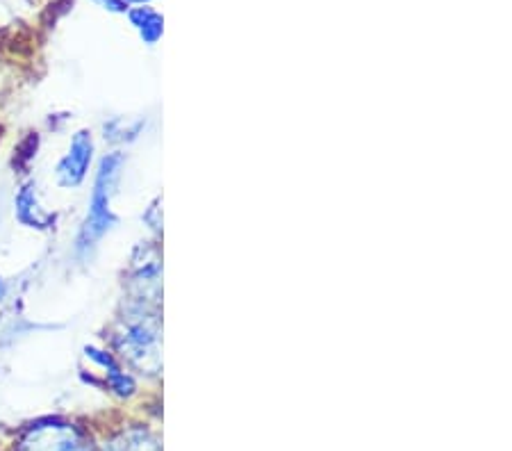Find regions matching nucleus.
<instances>
[{
    "instance_id": "1a4fd4ad",
    "label": "nucleus",
    "mask_w": 512,
    "mask_h": 451,
    "mask_svg": "<svg viewBox=\"0 0 512 451\" xmlns=\"http://www.w3.org/2000/svg\"><path fill=\"white\" fill-rule=\"evenodd\" d=\"M128 3H137V5H142V3H148V0H128Z\"/></svg>"
},
{
    "instance_id": "7ed1b4c3",
    "label": "nucleus",
    "mask_w": 512,
    "mask_h": 451,
    "mask_svg": "<svg viewBox=\"0 0 512 451\" xmlns=\"http://www.w3.org/2000/svg\"><path fill=\"white\" fill-rule=\"evenodd\" d=\"M94 153H96V142L92 130L82 128L78 133L71 135L69 149L62 155L55 164V183L62 187V190H78V187L85 183L89 176V169L94 164Z\"/></svg>"
},
{
    "instance_id": "0eeeda50",
    "label": "nucleus",
    "mask_w": 512,
    "mask_h": 451,
    "mask_svg": "<svg viewBox=\"0 0 512 451\" xmlns=\"http://www.w3.org/2000/svg\"><path fill=\"white\" fill-rule=\"evenodd\" d=\"M98 7H103L107 12H126V0H94Z\"/></svg>"
},
{
    "instance_id": "20e7f679",
    "label": "nucleus",
    "mask_w": 512,
    "mask_h": 451,
    "mask_svg": "<svg viewBox=\"0 0 512 451\" xmlns=\"http://www.w3.org/2000/svg\"><path fill=\"white\" fill-rule=\"evenodd\" d=\"M14 217L21 226L32 228V231H51L55 228V215L41 205L37 183L26 180L14 192Z\"/></svg>"
},
{
    "instance_id": "f257e3e1",
    "label": "nucleus",
    "mask_w": 512,
    "mask_h": 451,
    "mask_svg": "<svg viewBox=\"0 0 512 451\" xmlns=\"http://www.w3.org/2000/svg\"><path fill=\"white\" fill-rule=\"evenodd\" d=\"M160 301L130 297L112 335L117 354L148 374L160 372Z\"/></svg>"
},
{
    "instance_id": "423d86ee",
    "label": "nucleus",
    "mask_w": 512,
    "mask_h": 451,
    "mask_svg": "<svg viewBox=\"0 0 512 451\" xmlns=\"http://www.w3.org/2000/svg\"><path fill=\"white\" fill-rule=\"evenodd\" d=\"M130 23L139 30V35L146 41V44H155L162 35V19L158 12H153L151 7H137V10H130Z\"/></svg>"
},
{
    "instance_id": "f03ea898",
    "label": "nucleus",
    "mask_w": 512,
    "mask_h": 451,
    "mask_svg": "<svg viewBox=\"0 0 512 451\" xmlns=\"http://www.w3.org/2000/svg\"><path fill=\"white\" fill-rule=\"evenodd\" d=\"M123 164H126V158H123V153L119 151L107 153L98 160L92 196H89L87 203V215L82 219L80 231L76 235V246H73L78 258L92 256L103 237L117 226V215H114L112 210V199L114 194H117Z\"/></svg>"
},
{
    "instance_id": "39448f33",
    "label": "nucleus",
    "mask_w": 512,
    "mask_h": 451,
    "mask_svg": "<svg viewBox=\"0 0 512 451\" xmlns=\"http://www.w3.org/2000/svg\"><path fill=\"white\" fill-rule=\"evenodd\" d=\"M85 358L92 363L94 367H101L105 372V381H107V388H110L114 395L119 397H130L132 392H135V381H132V376L126 372L119 365V360L114 358L112 351L101 349V347H94V344H89L85 347Z\"/></svg>"
},
{
    "instance_id": "6e6552de",
    "label": "nucleus",
    "mask_w": 512,
    "mask_h": 451,
    "mask_svg": "<svg viewBox=\"0 0 512 451\" xmlns=\"http://www.w3.org/2000/svg\"><path fill=\"white\" fill-rule=\"evenodd\" d=\"M7 292H10V287H7V281L3 276H0V303L7 299Z\"/></svg>"
}]
</instances>
